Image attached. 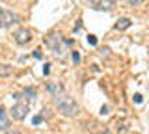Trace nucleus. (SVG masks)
Listing matches in <instances>:
<instances>
[{
  "label": "nucleus",
  "instance_id": "obj_12",
  "mask_svg": "<svg viewBox=\"0 0 149 134\" xmlns=\"http://www.w3.org/2000/svg\"><path fill=\"white\" fill-rule=\"evenodd\" d=\"M41 121H43V115H34V119H32V123H34V125H39Z\"/></svg>",
  "mask_w": 149,
  "mask_h": 134
},
{
  "label": "nucleus",
  "instance_id": "obj_8",
  "mask_svg": "<svg viewBox=\"0 0 149 134\" xmlns=\"http://www.w3.org/2000/svg\"><path fill=\"white\" fill-rule=\"evenodd\" d=\"M13 75V67L8 65V63H0V78H6Z\"/></svg>",
  "mask_w": 149,
  "mask_h": 134
},
{
  "label": "nucleus",
  "instance_id": "obj_17",
  "mask_svg": "<svg viewBox=\"0 0 149 134\" xmlns=\"http://www.w3.org/2000/svg\"><path fill=\"white\" fill-rule=\"evenodd\" d=\"M127 4H130V6H138V4H142V0H127Z\"/></svg>",
  "mask_w": 149,
  "mask_h": 134
},
{
  "label": "nucleus",
  "instance_id": "obj_10",
  "mask_svg": "<svg viewBox=\"0 0 149 134\" xmlns=\"http://www.w3.org/2000/svg\"><path fill=\"white\" fill-rule=\"evenodd\" d=\"M9 125H11V121H9L6 115H0V132L8 131V128H9Z\"/></svg>",
  "mask_w": 149,
  "mask_h": 134
},
{
  "label": "nucleus",
  "instance_id": "obj_5",
  "mask_svg": "<svg viewBox=\"0 0 149 134\" xmlns=\"http://www.w3.org/2000/svg\"><path fill=\"white\" fill-rule=\"evenodd\" d=\"M91 8L97 11H112L116 8L114 0H91Z\"/></svg>",
  "mask_w": 149,
  "mask_h": 134
},
{
  "label": "nucleus",
  "instance_id": "obj_4",
  "mask_svg": "<svg viewBox=\"0 0 149 134\" xmlns=\"http://www.w3.org/2000/svg\"><path fill=\"white\" fill-rule=\"evenodd\" d=\"M60 41H62V35H50V37L47 39V45L52 49V54H54V56L62 58L63 56V49L60 47Z\"/></svg>",
  "mask_w": 149,
  "mask_h": 134
},
{
  "label": "nucleus",
  "instance_id": "obj_13",
  "mask_svg": "<svg viewBox=\"0 0 149 134\" xmlns=\"http://www.w3.org/2000/svg\"><path fill=\"white\" fill-rule=\"evenodd\" d=\"M88 43H90V45H97V37H95V35H88Z\"/></svg>",
  "mask_w": 149,
  "mask_h": 134
},
{
  "label": "nucleus",
  "instance_id": "obj_15",
  "mask_svg": "<svg viewBox=\"0 0 149 134\" xmlns=\"http://www.w3.org/2000/svg\"><path fill=\"white\" fill-rule=\"evenodd\" d=\"M73 62H74V63L80 62V54H78V52H73Z\"/></svg>",
  "mask_w": 149,
  "mask_h": 134
},
{
  "label": "nucleus",
  "instance_id": "obj_1",
  "mask_svg": "<svg viewBox=\"0 0 149 134\" xmlns=\"http://www.w3.org/2000/svg\"><path fill=\"white\" fill-rule=\"evenodd\" d=\"M56 108H58V112L62 115H65V117H74V115H78V104L74 103V99H71L69 95L56 97Z\"/></svg>",
  "mask_w": 149,
  "mask_h": 134
},
{
  "label": "nucleus",
  "instance_id": "obj_7",
  "mask_svg": "<svg viewBox=\"0 0 149 134\" xmlns=\"http://www.w3.org/2000/svg\"><path fill=\"white\" fill-rule=\"evenodd\" d=\"M47 91L56 99V97L63 95V86L60 84V82H47Z\"/></svg>",
  "mask_w": 149,
  "mask_h": 134
},
{
  "label": "nucleus",
  "instance_id": "obj_16",
  "mask_svg": "<svg viewBox=\"0 0 149 134\" xmlns=\"http://www.w3.org/2000/svg\"><path fill=\"white\" fill-rule=\"evenodd\" d=\"M50 73V63H45V67H43V75H49Z\"/></svg>",
  "mask_w": 149,
  "mask_h": 134
},
{
  "label": "nucleus",
  "instance_id": "obj_3",
  "mask_svg": "<svg viewBox=\"0 0 149 134\" xmlns=\"http://www.w3.org/2000/svg\"><path fill=\"white\" fill-rule=\"evenodd\" d=\"M28 110H30L28 108V103H15L13 108H11V117L15 119V121H21V119L26 117Z\"/></svg>",
  "mask_w": 149,
  "mask_h": 134
},
{
  "label": "nucleus",
  "instance_id": "obj_18",
  "mask_svg": "<svg viewBox=\"0 0 149 134\" xmlns=\"http://www.w3.org/2000/svg\"><path fill=\"white\" fill-rule=\"evenodd\" d=\"M34 58H37V60H39V58H43V54H41V50H34Z\"/></svg>",
  "mask_w": 149,
  "mask_h": 134
},
{
  "label": "nucleus",
  "instance_id": "obj_11",
  "mask_svg": "<svg viewBox=\"0 0 149 134\" xmlns=\"http://www.w3.org/2000/svg\"><path fill=\"white\" fill-rule=\"evenodd\" d=\"M22 95H26V101H34L36 99V90L34 87H24Z\"/></svg>",
  "mask_w": 149,
  "mask_h": 134
},
{
  "label": "nucleus",
  "instance_id": "obj_21",
  "mask_svg": "<svg viewBox=\"0 0 149 134\" xmlns=\"http://www.w3.org/2000/svg\"><path fill=\"white\" fill-rule=\"evenodd\" d=\"M0 115H6V108H4L2 104H0Z\"/></svg>",
  "mask_w": 149,
  "mask_h": 134
},
{
  "label": "nucleus",
  "instance_id": "obj_20",
  "mask_svg": "<svg viewBox=\"0 0 149 134\" xmlns=\"http://www.w3.org/2000/svg\"><path fill=\"white\" fill-rule=\"evenodd\" d=\"M106 114H108V106H102V108H101V115H106Z\"/></svg>",
  "mask_w": 149,
  "mask_h": 134
},
{
  "label": "nucleus",
  "instance_id": "obj_14",
  "mask_svg": "<svg viewBox=\"0 0 149 134\" xmlns=\"http://www.w3.org/2000/svg\"><path fill=\"white\" fill-rule=\"evenodd\" d=\"M4 134H21V131H17V128H8V131H4Z\"/></svg>",
  "mask_w": 149,
  "mask_h": 134
},
{
  "label": "nucleus",
  "instance_id": "obj_6",
  "mask_svg": "<svg viewBox=\"0 0 149 134\" xmlns=\"http://www.w3.org/2000/svg\"><path fill=\"white\" fill-rule=\"evenodd\" d=\"M13 39H15V43H19V45H24L32 39V34H30V30H26V28H19V30H15V34H13Z\"/></svg>",
  "mask_w": 149,
  "mask_h": 134
},
{
  "label": "nucleus",
  "instance_id": "obj_2",
  "mask_svg": "<svg viewBox=\"0 0 149 134\" xmlns=\"http://www.w3.org/2000/svg\"><path fill=\"white\" fill-rule=\"evenodd\" d=\"M19 17L15 15L13 11H8V10H0V28H9L13 22H17Z\"/></svg>",
  "mask_w": 149,
  "mask_h": 134
},
{
  "label": "nucleus",
  "instance_id": "obj_9",
  "mask_svg": "<svg viewBox=\"0 0 149 134\" xmlns=\"http://www.w3.org/2000/svg\"><path fill=\"white\" fill-rule=\"evenodd\" d=\"M130 19H127V17H121V19L116 22V30H127V28H130Z\"/></svg>",
  "mask_w": 149,
  "mask_h": 134
},
{
  "label": "nucleus",
  "instance_id": "obj_19",
  "mask_svg": "<svg viewBox=\"0 0 149 134\" xmlns=\"http://www.w3.org/2000/svg\"><path fill=\"white\" fill-rule=\"evenodd\" d=\"M134 103H142V95H140V93L134 95Z\"/></svg>",
  "mask_w": 149,
  "mask_h": 134
}]
</instances>
